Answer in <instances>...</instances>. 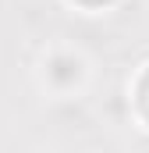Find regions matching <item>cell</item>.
<instances>
[{"mask_svg":"<svg viewBox=\"0 0 149 153\" xmlns=\"http://www.w3.org/2000/svg\"><path fill=\"white\" fill-rule=\"evenodd\" d=\"M82 78H85V61L74 50L57 46V50H50L43 57V82L53 93H71V89L82 85Z\"/></svg>","mask_w":149,"mask_h":153,"instance_id":"cell-1","label":"cell"}]
</instances>
